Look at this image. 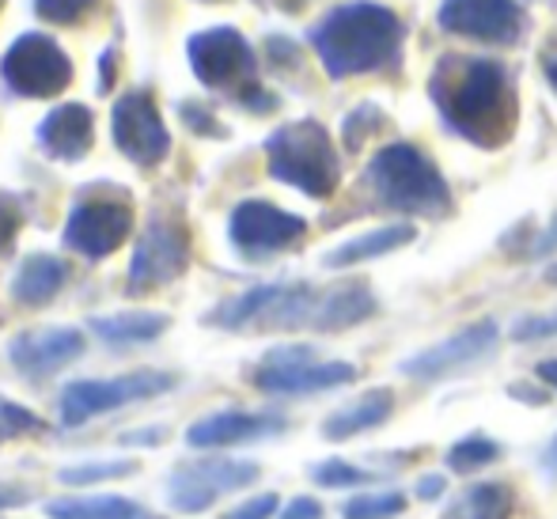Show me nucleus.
<instances>
[{"label":"nucleus","instance_id":"f257e3e1","mask_svg":"<svg viewBox=\"0 0 557 519\" xmlns=\"http://www.w3.org/2000/svg\"><path fill=\"white\" fill-rule=\"evenodd\" d=\"M429 99L444 129L474 148H505L520 125V91L508 65L474 53H444L429 76Z\"/></svg>","mask_w":557,"mask_h":519},{"label":"nucleus","instance_id":"f03ea898","mask_svg":"<svg viewBox=\"0 0 557 519\" xmlns=\"http://www.w3.org/2000/svg\"><path fill=\"white\" fill-rule=\"evenodd\" d=\"M311 50L319 53L331 81L368 73H398L406 50V23L375 0L337 4L308 30Z\"/></svg>","mask_w":557,"mask_h":519},{"label":"nucleus","instance_id":"7ed1b4c3","mask_svg":"<svg viewBox=\"0 0 557 519\" xmlns=\"http://www.w3.org/2000/svg\"><path fill=\"white\" fill-rule=\"evenodd\" d=\"M364 186L372 190L375 206L398 212V217L447 220L455 212L451 186L433 156H425L410 140L380 148L364 168Z\"/></svg>","mask_w":557,"mask_h":519},{"label":"nucleus","instance_id":"20e7f679","mask_svg":"<svg viewBox=\"0 0 557 519\" xmlns=\"http://www.w3.org/2000/svg\"><path fill=\"white\" fill-rule=\"evenodd\" d=\"M265 160H270V175L277 183L315 201L334 198L337 183H342V156H337L331 133L311 118L273 129L265 140Z\"/></svg>","mask_w":557,"mask_h":519},{"label":"nucleus","instance_id":"39448f33","mask_svg":"<svg viewBox=\"0 0 557 519\" xmlns=\"http://www.w3.org/2000/svg\"><path fill=\"white\" fill-rule=\"evenodd\" d=\"M186 53H190V65L201 84L232 91L235 103L255 110V114H270L277 107V99L258 84L255 50H250V42L235 27L201 30V35L190 38Z\"/></svg>","mask_w":557,"mask_h":519},{"label":"nucleus","instance_id":"423d86ee","mask_svg":"<svg viewBox=\"0 0 557 519\" xmlns=\"http://www.w3.org/2000/svg\"><path fill=\"white\" fill-rule=\"evenodd\" d=\"M357 380L349 360H319L311 345H281L262 357L255 387L265 395H319Z\"/></svg>","mask_w":557,"mask_h":519},{"label":"nucleus","instance_id":"0eeeda50","mask_svg":"<svg viewBox=\"0 0 557 519\" xmlns=\"http://www.w3.org/2000/svg\"><path fill=\"white\" fill-rule=\"evenodd\" d=\"M175 383L178 380L171 372H129V375H117V380H76L61 391V421L73 429V424H84L99 413L122 410L129 403L168 395Z\"/></svg>","mask_w":557,"mask_h":519},{"label":"nucleus","instance_id":"6e6552de","mask_svg":"<svg viewBox=\"0 0 557 519\" xmlns=\"http://www.w3.org/2000/svg\"><path fill=\"white\" fill-rule=\"evenodd\" d=\"M441 30L482 46H520L528 35V12L520 0H444L436 12Z\"/></svg>","mask_w":557,"mask_h":519},{"label":"nucleus","instance_id":"1a4fd4ad","mask_svg":"<svg viewBox=\"0 0 557 519\" xmlns=\"http://www.w3.org/2000/svg\"><path fill=\"white\" fill-rule=\"evenodd\" d=\"M4 73L8 88L15 96H27V99H50L58 91L69 88L73 81V61L65 58L53 38L46 35H23L12 42V50L4 53Z\"/></svg>","mask_w":557,"mask_h":519},{"label":"nucleus","instance_id":"9d476101","mask_svg":"<svg viewBox=\"0 0 557 519\" xmlns=\"http://www.w3.org/2000/svg\"><path fill=\"white\" fill-rule=\"evenodd\" d=\"M227 235H232V247L239 250L243 258L262 262V258H273V255H281V250H293L296 243L308 235V220L270 206V201H262V198H250L235 206Z\"/></svg>","mask_w":557,"mask_h":519},{"label":"nucleus","instance_id":"9b49d317","mask_svg":"<svg viewBox=\"0 0 557 519\" xmlns=\"http://www.w3.org/2000/svg\"><path fill=\"white\" fill-rule=\"evenodd\" d=\"M493 349H497V322L482 319V322H470L459 334H451V337H444V342L406 357L403 364H398V372L410 375V380H425V383L447 380V375L474 368L478 360H485Z\"/></svg>","mask_w":557,"mask_h":519},{"label":"nucleus","instance_id":"f8f14e48","mask_svg":"<svg viewBox=\"0 0 557 519\" xmlns=\"http://www.w3.org/2000/svg\"><path fill=\"white\" fill-rule=\"evenodd\" d=\"M186 265H190V235H186V227L175 224V220L156 217L140 235L137 250H133L129 293L168 285V281L183 277Z\"/></svg>","mask_w":557,"mask_h":519},{"label":"nucleus","instance_id":"ddd939ff","mask_svg":"<svg viewBox=\"0 0 557 519\" xmlns=\"http://www.w3.org/2000/svg\"><path fill=\"white\" fill-rule=\"evenodd\" d=\"M133 227V206L125 194L111 198H81L65 227V247L84 258H107Z\"/></svg>","mask_w":557,"mask_h":519},{"label":"nucleus","instance_id":"4468645a","mask_svg":"<svg viewBox=\"0 0 557 519\" xmlns=\"http://www.w3.org/2000/svg\"><path fill=\"white\" fill-rule=\"evenodd\" d=\"M114 145L140 168H152L171 152V133L163 129V118L148 91H129L111 110Z\"/></svg>","mask_w":557,"mask_h":519},{"label":"nucleus","instance_id":"2eb2a0df","mask_svg":"<svg viewBox=\"0 0 557 519\" xmlns=\"http://www.w3.org/2000/svg\"><path fill=\"white\" fill-rule=\"evenodd\" d=\"M288 429L285 413H250V410H221L209 413L201 421L190 424L186 444L190 447H232V444H250V440L277 436Z\"/></svg>","mask_w":557,"mask_h":519},{"label":"nucleus","instance_id":"dca6fc26","mask_svg":"<svg viewBox=\"0 0 557 519\" xmlns=\"http://www.w3.org/2000/svg\"><path fill=\"white\" fill-rule=\"evenodd\" d=\"M81 353H84V334L73 326L30 330V334H20L8 345L12 364L27 375H50V372H58V368L73 364Z\"/></svg>","mask_w":557,"mask_h":519},{"label":"nucleus","instance_id":"f3484780","mask_svg":"<svg viewBox=\"0 0 557 519\" xmlns=\"http://www.w3.org/2000/svg\"><path fill=\"white\" fill-rule=\"evenodd\" d=\"M38 145L46 156L61 163L84 160V152L91 148V110L84 103H65L42 118L38 125Z\"/></svg>","mask_w":557,"mask_h":519},{"label":"nucleus","instance_id":"a211bd4d","mask_svg":"<svg viewBox=\"0 0 557 519\" xmlns=\"http://www.w3.org/2000/svg\"><path fill=\"white\" fill-rule=\"evenodd\" d=\"M380 311V300L375 293L364 285V281H349V285L337 288H323V300H319V314H315V330L319 334H337V330L360 326L364 319Z\"/></svg>","mask_w":557,"mask_h":519},{"label":"nucleus","instance_id":"6ab92c4d","mask_svg":"<svg viewBox=\"0 0 557 519\" xmlns=\"http://www.w3.org/2000/svg\"><path fill=\"white\" fill-rule=\"evenodd\" d=\"M413 239H418V227H413V224L375 227V232H364V235H357V239L342 243V247L326 250L323 265H326V270H349V265L372 262V258H383V255H395V250L410 247Z\"/></svg>","mask_w":557,"mask_h":519},{"label":"nucleus","instance_id":"aec40b11","mask_svg":"<svg viewBox=\"0 0 557 519\" xmlns=\"http://www.w3.org/2000/svg\"><path fill=\"white\" fill-rule=\"evenodd\" d=\"M391 413H395V391L375 387V391H368L364 398H357V403L342 406V410H334L326 417L323 436L334 440V444L337 440H352V436H360V432H372V429H380V424H387Z\"/></svg>","mask_w":557,"mask_h":519},{"label":"nucleus","instance_id":"412c9836","mask_svg":"<svg viewBox=\"0 0 557 519\" xmlns=\"http://www.w3.org/2000/svg\"><path fill=\"white\" fill-rule=\"evenodd\" d=\"M516 516V490L508 482H482L462 490L441 519H512Z\"/></svg>","mask_w":557,"mask_h":519},{"label":"nucleus","instance_id":"4be33fe9","mask_svg":"<svg viewBox=\"0 0 557 519\" xmlns=\"http://www.w3.org/2000/svg\"><path fill=\"white\" fill-rule=\"evenodd\" d=\"M61 285H65V262H58L53 255H30L15 270L12 296L20 304H30V308H42L61 293Z\"/></svg>","mask_w":557,"mask_h":519},{"label":"nucleus","instance_id":"5701e85b","mask_svg":"<svg viewBox=\"0 0 557 519\" xmlns=\"http://www.w3.org/2000/svg\"><path fill=\"white\" fill-rule=\"evenodd\" d=\"M168 326L171 319L160 311H122V314H99V319H91V330L111 345L156 342Z\"/></svg>","mask_w":557,"mask_h":519},{"label":"nucleus","instance_id":"b1692460","mask_svg":"<svg viewBox=\"0 0 557 519\" xmlns=\"http://www.w3.org/2000/svg\"><path fill=\"white\" fill-rule=\"evenodd\" d=\"M50 519H148L137 501L125 497H65L46 505Z\"/></svg>","mask_w":557,"mask_h":519},{"label":"nucleus","instance_id":"393cba45","mask_svg":"<svg viewBox=\"0 0 557 519\" xmlns=\"http://www.w3.org/2000/svg\"><path fill=\"white\" fill-rule=\"evenodd\" d=\"M209 490L216 493H235V490H247V485L258 482L262 470L247 459H201V462H186Z\"/></svg>","mask_w":557,"mask_h":519},{"label":"nucleus","instance_id":"a878e982","mask_svg":"<svg viewBox=\"0 0 557 519\" xmlns=\"http://www.w3.org/2000/svg\"><path fill=\"white\" fill-rule=\"evenodd\" d=\"M497 459H500L497 440L474 432V436H462L459 444H451V452H447V470H455V474H478V470H485Z\"/></svg>","mask_w":557,"mask_h":519},{"label":"nucleus","instance_id":"bb28decb","mask_svg":"<svg viewBox=\"0 0 557 519\" xmlns=\"http://www.w3.org/2000/svg\"><path fill=\"white\" fill-rule=\"evenodd\" d=\"M216 497H221V493L209 490L190 467H178L175 474H171V508H175V512H183V516L206 512Z\"/></svg>","mask_w":557,"mask_h":519},{"label":"nucleus","instance_id":"cd10ccee","mask_svg":"<svg viewBox=\"0 0 557 519\" xmlns=\"http://www.w3.org/2000/svg\"><path fill=\"white\" fill-rule=\"evenodd\" d=\"M406 512V493L387 490V493H357L342 505L345 519H395Z\"/></svg>","mask_w":557,"mask_h":519},{"label":"nucleus","instance_id":"c85d7f7f","mask_svg":"<svg viewBox=\"0 0 557 519\" xmlns=\"http://www.w3.org/2000/svg\"><path fill=\"white\" fill-rule=\"evenodd\" d=\"M375 478H380L375 470H364L345 459H326L311 467V482L323 485V490H360V485H372Z\"/></svg>","mask_w":557,"mask_h":519},{"label":"nucleus","instance_id":"c756f323","mask_svg":"<svg viewBox=\"0 0 557 519\" xmlns=\"http://www.w3.org/2000/svg\"><path fill=\"white\" fill-rule=\"evenodd\" d=\"M387 125V114H383L375 103H360L357 110H349L342 122V140L349 152H360V148L368 145V140L375 137V133Z\"/></svg>","mask_w":557,"mask_h":519},{"label":"nucleus","instance_id":"7c9ffc66","mask_svg":"<svg viewBox=\"0 0 557 519\" xmlns=\"http://www.w3.org/2000/svg\"><path fill=\"white\" fill-rule=\"evenodd\" d=\"M35 432H46V421L38 413H30L27 406L12 403V398H0V447L8 440L20 436H35Z\"/></svg>","mask_w":557,"mask_h":519},{"label":"nucleus","instance_id":"2f4dec72","mask_svg":"<svg viewBox=\"0 0 557 519\" xmlns=\"http://www.w3.org/2000/svg\"><path fill=\"white\" fill-rule=\"evenodd\" d=\"M137 474V462H81V467H65L61 470V482L65 485H96V482H114V478H129Z\"/></svg>","mask_w":557,"mask_h":519},{"label":"nucleus","instance_id":"473e14b6","mask_svg":"<svg viewBox=\"0 0 557 519\" xmlns=\"http://www.w3.org/2000/svg\"><path fill=\"white\" fill-rule=\"evenodd\" d=\"M550 337H557V311L523 314V319L512 322V342H520V345L550 342Z\"/></svg>","mask_w":557,"mask_h":519},{"label":"nucleus","instance_id":"72a5a7b5","mask_svg":"<svg viewBox=\"0 0 557 519\" xmlns=\"http://www.w3.org/2000/svg\"><path fill=\"white\" fill-rule=\"evenodd\" d=\"M91 8H96V0H35V12L50 23H76Z\"/></svg>","mask_w":557,"mask_h":519},{"label":"nucleus","instance_id":"f704fd0d","mask_svg":"<svg viewBox=\"0 0 557 519\" xmlns=\"http://www.w3.org/2000/svg\"><path fill=\"white\" fill-rule=\"evenodd\" d=\"M273 512H277V497H273V493H262V497L243 501V505L232 508L224 519H270Z\"/></svg>","mask_w":557,"mask_h":519},{"label":"nucleus","instance_id":"c9c22d12","mask_svg":"<svg viewBox=\"0 0 557 519\" xmlns=\"http://www.w3.org/2000/svg\"><path fill=\"white\" fill-rule=\"evenodd\" d=\"M183 118L194 125V133H209V137H224V125L216 122L209 110H201V107H194V103H186L183 107Z\"/></svg>","mask_w":557,"mask_h":519},{"label":"nucleus","instance_id":"e433bc0d","mask_svg":"<svg viewBox=\"0 0 557 519\" xmlns=\"http://www.w3.org/2000/svg\"><path fill=\"white\" fill-rule=\"evenodd\" d=\"M20 206H15L12 198H0V247H8V243L15 239V232H20Z\"/></svg>","mask_w":557,"mask_h":519},{"label":"nucleus","instance_id":"4c0bfd02","mask_svg":"<svg viewBox=\"0 0 557 519\" xmlns=\"http://www.w3.org/2000/svg\"><path fill=\"white\" fill-rule=\"evenodd\" d=\"M281 519H323V505L315 497H296L293 505L281 512Z\"/></svg>","mask_w":557,"mask_h":519},{"label":"nucleus","instance_id":"58836bf2","mask_svg":"<svg viewBox=\"0 0 557 519\" xmlns=\"http://www.w3.org/2000/svg\"><path fill=\"white\" fill-rule=\"evenodd\" d=\"M554 250H557V212H554L550 227H546V232H539V235H535V243H531V250H528V255H531V258H546V255H554Z\"/></svg>","mask_w":557,"mask_h":519},{"label":"nucleus","instance_id":"ea45409f","mask_svg":"<svg viewBox=\"0 0 557 519\" xmlns=\"http://www.w3.org/2000/svg\"><path fill=\"white\" fill-rule=\"evenodd\" d=\"M413 493H418V501H441L444 497V474H425Z\"/></svg>","mask_w":557,"mask_h":519},{"label":"nucleus","instance_id":"a19ab883","mask_svg":"<svg viewBox=\"0 0 557 519\" xmlns=\"http://www.w3.org/2000/svg\"><path fill=\"white\" fill-rule=\"evenodd\" d=\"M539 467H543V478L546 482H557V432L554 440L543 447V455H539Z\"/></svg>","mask_w":557,"mask_h":519},{"label":"nucleus","instance_id":"79ce46f5","mask_svg":"<svg viewBox=\"0 0 557 519\" xmlns=\"http://www.w3.org/2000/svg\"><path fill=\"white\" fill-rule=\"evenodd\" d=\"M543 76H546V84H550V91L557 96V42H550L543 50Z\"/></svg>","mask_w":557,"mask_h":519},{"label":"nucleus","instance_id":"37998d69","mask_svg":"<svg viewBox=\"0 0 557 519\" xmlns=\"http://www.w3.org/2000/svg\"><path fill=\"white\" fill-rule=\"evenodd\" d=\"M508 395H512V398H528L531 406H546V395H543V391L528 387V383H512V387H508Z\"/></svg>","mask_w":557,"mask_h":519},{"label":"nucleus","instance_id":"c03bdc74","mask_svg":"<svg viewBox=\"0 0 557 519\" xmlns=\"http://www.w3.org/2000/svg\"><path fill=\"white\" fill-rule=\"evenodd\" d=\"M535 375H539V380H543L550 391H557V357H554V360H543V364L535 368Z\"/></svg>","mask_w":557,"mask_h":519},{"label":"nucleus","instance_id":"a18cd8bd","mask_svg":"<svg viewBox=\"0 0 557 519\" xmlns=\"http://www.w3.org/2000/svg\"><path fill=\"white\" fill-rule=\"evenodd\" d=\"M15 505H27V493L23 490H0V512H4V508H15Z\"/></svg>","mask_w":557,"mask_h":519},{"label":"nucleus","instance_id":"49530a36","mask_svg":"<svg viewBox=\"0 0 557 519\" xmlns=\"http://www.w3.org/2000/svg\"><path fill=\"white\" fill-rule=\"evenodd\" d=\"M546 285H557V262L546 265Z\"/></svg>","mask_w":557,"mask_h":519},{"label":"nucleus","instance_id":"de8ad7c7","mask_svg":"<svg viewBox=\"0 0 557 519\" xmlns=\"http://www.w3.org/2000/svg\"><path fill=\"white\" fill-rule=\"evenodd\" d=\"M0 4H4V0H0Z\"/></svg>","mask_w":557,"mask_h":519}]
</instances>
